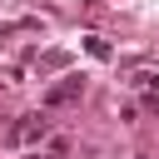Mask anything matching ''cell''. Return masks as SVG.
I'll return each mask as SVG.
<instances>
[{"mask_svg": "<svg viewBox=\"0 0 159 159\" xmlns=\"http://www.w3.org/2000/svg\"><path fill=\"white\" fill-rule=\"evenodd\" d=\"M45 134H50V124H45L40 114H30V119H20V124L10 129V144H40Z\"/></svg>", "mask_w": 159, "mask_h": 159, "instance_id": "6da1fadb", "label": "cell"}]
</instances>
